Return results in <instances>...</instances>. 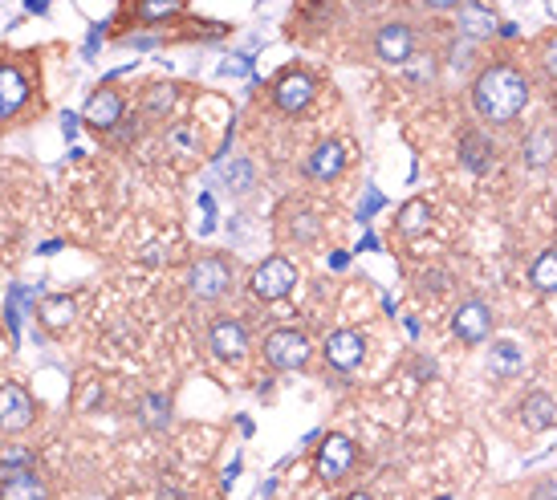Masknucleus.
Masks as SVG:
<instances>
[{
    "mask_svg": "<svg viewBox=\"0 0 557 500\" xmlns=\"http://www.w3.org/2000/svg\"><path fill=\"white\" fill-rule=\"evenodd\" d=\"M529 102V78L509 66V61H497V66L480 70V78L472 82V106L484 122H497V127H505V122H517L521 110Z\"/></svg>",
    "mask_w": 557,
    "mask_h": 500,
    "instance_id": "nucleus-1",
    "label": "nucleus"
},
{
    "mask_svg": "<svg viewBox=\"0 0 557 500\" xmlns=\"http://www.w3.org/2000/svg\"><path fill=\"white\" fill-rule=\"evenodd\" d=\"M293 285H297V269H293L285 257H269V261L257 265L253 277H249V289H253V297H261V301H281Z\"/></svg>",
    "mask_w": 557,
    "mask_h": 500,
    "instance_id": "nucleus-2",
    "label": "nucleus"
},
{
    "mask_svg": "<svg viewBox=\"0 0 557 500\" xmlns=\"http://www.w3.org/2000/svg\"><path fill=\"white\" fill-rule=\"evenodd\" d=\"M265 358L273 370H301L309 362V338L301 330H273L265 338Z\"/></svg>",
    "mask_w": 557,
    "mask_h": 500,
    "instance_id": "nucleus-3",
    "label": "nucleus"
},
{
    "mask_svg": "<svg viewBox=\"0 0 557 500\" xmlns=\"http://www.w3.org/2000/svg\"><path fill=\"white\" fill-rule=\"evenodd\" d=\"M228 285H232V269H228V261H220V257H204V261L192 265L188 289H192L196 301H216V297L228 293Z\"/></svg>",
    "mask_w": 557,
    "mask_h": 500,
    "instance_id": "nucleus-4",
    "label": "nucleus"
},
{
    "mask_svg": "<svg viewBox=\"0 0 557 500\" xmlns=\"http://www.w3.org/2000/svg\"><path fill=\"white\" fill-rule=\"evenodd\" d=\"M33 415H37V407H33V395L25 387H17V383L0 387V431L17 435L33 423Z\"/></svg>",
    "mask_w": 557,
    "mask_h": 500,
    "instance_id": "nucleus-5",
    "label": "nucleus"
},
{
    "mask_svg": "<svg viewBox=\"0 0 557 500\" xmlns=\"http://www.w3.org/2000/svg\"><path fill=\"white\" fill-rule=\"evenodd\" d=\"M314 468H318V476H322L326 484L342 480V476L354 468V444L346 440V435H326V440H322V448H318V460H314Z\"/></svg>",
    "mask_w": 557,
    "mask_h": 500,
    "instance_id": "nucleus-6",
    "label": "nucleus"
},
{
    "mask_svg": "<svg viewBox=\"0 0 557 500\" xmlns=\"http://www.w3.org/2000/svg\"><path fill=\"white\" fill-rule=\"evenodd\" d=\"M208 346H212L216 358L240 362L244 354H249V330H244L236 318H220V322H212V330H208Z\"/></svg>",
    "mask_w": 557,
    "mask_h": 500,
    "instance_id": "nucleus-7",
    "label": "nucleus"
},
{
    "mask_svg": "<svg viewBox=\"0 0 557 500\" xmlns=\"http://www.w3.org/2000/svg\"><path fill=\"white\" fill-rule=\"evenodd\" d=\"M488 330H492V314H488L484 301H464L456 314H452V334H456L460 342H468V346L484 342Z\"/></svg>",
    "mask_w": 557,
    "mask_h": 500,
    "instance_id": "nucleus-8",
    "label": "nucleus"
},
{
    "mask_svg": "<svg viewBox=\"0 0 557 500\" xmlns=\"http://www.w3.org/2000/svg\"><path fill=\"white\" fill-rule=\"evenodd\" d=\"M375 53L387 61V66H403V61L415 53V33L403 21H391L375 33Z\"/></svg>",
    "mask_w": 557,
    "mask_h": 500,
    "instance_id": "nucleus-9",
    "label": "nucleus"
},
{
    "mask_svg": "<svg viewBox=\"0 0 557 500\" xmlns=\"http://www.w3.org/2000/svg\"><path fill=\"white\" fill-rule=\"evenodd\" d=\"M322 354H326V362H330L334 370H354V366L366 358V338H362L358 330H338V334L326 338Z\"/></svg>",
    "mask_w": 557,
    "mask_h": 500,
    "instance_id": "nucleus-10",
    "label": "nucleus"
},
{
    "mask_svg": "<svg viewBox=\"0 0 557 500\" xmlns=\"http://www.w3.org/2000/svg\"><path fill=\"white\" fill-rule=\"evenodd\" d=\"M273 102H277L285 114L305 110L309 102H314V78H309V74H285V78L277 82V90H273Z\"/></svg>",
    "mask_w": 557,
    "mask_h": 500,
    "instance_id": "nucleus-11",
    "label": "nucleus"
},
{
    "mask_svg": "<svg viewBox=\"0 0 557 500\" xmlns=\"http://www.w3.org/2000/svg\"><path fill=\"white\" fill-rule=\"evenodd\" d=\"M82 118L90 122V127H98V131H114L118 122H122V98H118L114 90H98V94L86 102Z\"/></svg>",
    "mask_w": 557,
    "mask_h": 500,
    "instance_id": "nucleus-12",
    "label": "nucleus"
},
{
    "mask_svg": "<svg viewBox=\"0 0 557 500\" xmlns=\"http://www.w3.org/2000/svg\"><path fill=\"white\" fill-rule=\"evenodd\" d=\"M29 98V78L17 66H0V118H13Z\"/></svg>",
    "mask_w": 557,
    "mask_h": 500,
    "instance_id": "nucleus-13",
    "label": "nucleus"
},
{
    "mask_svg": "<svg viewBox=\"0 0 557 500\" xmlns=\"http://www.w3.org/2000/svg\"><path fill=\"white\" fill-rule=\"evenodd\" d=\"M497 25H501L497 13H492L488 5H480V0H468V5H460V33L484 41V37L497 33Z\"/></svg>",
    "mask_w": 557,
    "mask_h": 500,
    "instance_id": "nucleus-14",
    "label": "nucleus"
},
{
    "mask_svg": "<svg viewBox=\"0 0 557 500\" xmlns=\"http://www.w3.org/2000/svg\"><path fill=\"white\" fill-rule=\"evenodd\" d=\"M521 419H525L529 431H549V427L557 423V403H553V395H545V391L525 395V403H521Z\"/></svg>",
    "mask_w": 557,
    "mask_h": 500,
    "instance_id": "nucleus-15",
    "label": "nucleus"
},
{
    "mask_svg": "<svg viewBox=\"0 0 557 500\" xmlns=\"http://www.w3.org/2000/svg\"><path fill=\"white\" fill-rule=\"evenodd\" d=\"M460 163L468 167V171H476V175H484L492 163H497V147H492L484 135H464L460 139Z\"/></svg>",
    "mask_w": 557,
    "mask_h": 500,
    "instance_id": "nucleus-16",
    "label": "nucleus"
},
{
    "mask_svg": "<svg viewBox=\"0 0 557 500\" xmlns=\"http://www.w3.org/2000/svg\"><path fill=\"white\" fill-rule=\"evenodd\" d=\"M0 500H49V492H45L41 476H37L33 468H25V472H13V476H5V488H0Z\"/></svg>",
    "mask_w": 557,
    "mask_h": 500,
    "instance_id": "nucleus-17",
    "label": "nucleus"
},
{
    "mask_svg": "<svg viewBox=\"0 0 557 500\" xmlns=\"http://www.w3.org/2000/svg\"><path fill=\"white\" fill-rule=\"evenodd\" d=\"M342 167H346L342 143H322L314 155H309V175H314V179H338Z\"/></svg>",
    "mask_w": 557,
    "mask_h": 500,
    "instance_id": "nucleus-18",
    "label": "nucleus"
},
{
    "mask_svg": "<svg viewBox=\"0 0 557 500\" xmlns=\"http://www.w3.org/2000/svg\"><path fill=\"white\" fill-rule=\"evenodd\" d=\"M74 318H78L74 297H41V322L49 330H66Z\"/></svg>",
    "mask_w": 557,
    "mask_h": 500,
    "instance_id": "nucleus-19",
    "label": "nucleus"
},
{
    "mask_svg": "<svg viewBox=\"0 0 557 500\" xmlns=\"http://www.w3.org/2000/svg\"><path fill=\"white\" fill-rule=\"evenodd\" d=\"M139 423L147 431H167L171 427V403H167V395H147L143 407H139Z\"/></svg>",
    "mask_w": 557,
    "mask_h": 500,
    "instance_id": "nucleus-20",
    "label": "nucleus"
},
{
    "mask_svg": "<svg viewBox=\"0 0 557 500\" xmlns=\"http://www.w3.org/2000/svg\"><path fill=\"white\" fill-rule=\"evenodd\" d=\"M553 155H557L553 131H533V135L525 139V167H545Z\"/></svg>",
    "mask_w": 557,
    "mask_h": 500,
    "instance_id": "nucleus-21",
    "label": "nucleus"
},
{
    "mask_svg": "<svg viewBox=\"0 0 557 500\" xmlns=\"http://www.w3.org/2000/svg\"><path fill=\"white\" fill-rule=\"evenodd\" d=\"M399 232L403 236H419V232H427V224H431V208L423 204V200H407L403 208H399Z\"/></svg>",
    "mask_w": 557,
    "mask_h": 500,
    "instance_id": "nucleus-22",
    "label": "nucleus"
},
{
    "mask_svg": "<svg viewBox=\"0 0 557 500\" xmlns=\"http://www.w3.org/2000/svg\"><path fill=\"white\" fill-rule=\"evenodd\" d=\"M529 281H533L541 293H557V248H545V253L533 261Z\"/></svg>",
    "mask_w": 557,
    "mask_h": 500,
    "instance_id": "nucleus-23",
    "label": "nucleus"
},
{
    "mask_svg": "<svg viewBox=\"0 0 557 500\" xmlns=\"http://www.w3.org/2000/svg\"><path fill=\"white\" fill-rule=\"evenodd\" d=\"M167 147L175 155H200V131L192 127V122H179V127L167 131Z\"/></svg>",
    "mask_w": 557,
    "mask_h": 500,
    "instance_id": "nucleus-24",
    "label": "nucleus"
},
{
    "mask_svg": "<svg viewBox=\"0 0 557 500\" xmlns=\"http://www.w3.org/2000/svg\"><path fill=\"white\" fill-rule=\"evenodd\" d=\"M179 9H183V0H139V5H135V17H139L143 25H155V21L175 17Z\"/></svg>",
    "mask_w": 557,
    "mask_h": 500,
    "instance_id": "nucleus-25",
    "label": "nucleus"
},
{
    "mask_svg": "<svg viewBox=\"0 0 557 500\" xmlns=\"http://www.w3.org/2000/svg\"><path fill=\"white\" fill-rule=\"evenodd\" d=\"M488 362H492V370H497V374H517L521 370V350L513 342H497V346H492V354H488Z\"/></svg>",
    "mask_w": 557,
    "mask_h": 500,
    "instance_id": "nucleus-26",
    "label": "nucleus"
},
{
    "mask_svg": "<svg viewBox=\"0 0 557 500\" xmlns=\"http://www.w3.org/2000/svg\"><path fill=\"white\" fill-rule=\"evenodd\" d=\"M171 106H175V86H151L147 90V114L151 118H163Z\"/></svg>",
    "mask_w": 557,
    "mask_h": 500,
    "instance_id": "nucleus-27",
    "label": "nucleus"
},
{
    "mask_svg": "<svg viewBox=\"0 0 557 500\" xmlns=\"http://www.w3.org/2000/svg\"><path fill=\"white\" fill-rule=\"evenodd\" d=\"M25 468H33V452L29 448H5V452H0V472H5V476L25 472Z\"/></svg>",
    "mask_w": 557,
    "mask_h": 500,
    "instance_id": "nucleus-28",
    "label": "nucleus"
},
{
    "mask_svg": "<svg viewBox=\"0 0 557 500\" xmlns=\"http://www.w3.org/2000/svg\"><path fill=\"white\" fill-rule=\"evenodd\" d=\"M541 66H545V74H549V78H557V33L541 45Z\"/></svg>",
    "mask_w": 557,
    "mask_h": 500,
    "instance_id": "nucleus-29",
    "label": "nucleus"
},
{
    "mask_svg": "<svg viewBox=\"0 0 557 500\" xmlns=\"http://www.w3.org/2000/svg\"><path fill=\"white\" fill-rule=\"evenodd\" d=\"M244 70H249V61H224L220 66V74H244Z\"/></svg>",
    "mask_w": 557,
    "mask_h": 500,
    "instance_id": "nucleus-30",
    "label": "nucleus"
},
{
    "mask_svg": "<svg viewBox=\"0 0 557 500\" xmlns=\"http://www.w3.org/2000/svg\"><path fill=\"white\" fill-rule=\"evenodd\" d=\"M419 5H427V9H456L460 0H419Z\"/></svg>",
    "mask_w": 557,
    "mask_h": 500,
    "instance_id": "nucleus-31",
    "label": "nucleus"
},
{
    "mask_svg": "<svg viewBox=\"0 0 557 500\" xmlns=\"http://www.w3.org/2000/svg\"><path fill=\"white\" fill-rule=\"evenodd\" d=\"M78 135V118L74 114H66V139H74Z\"/></svg>",
    "mask_w": 557,
    "mask_h": 500,
    "instance_id": "nucleus-32",
    "label": "nucleus"
},
{
    "mask_svg": "<svg viewBox=\"0 0 557 500\" xmlns=\"http://www.w3.org/2000/svg\"><path fill=\"white\" fill-rule=\"evenodd\" d=\"M49 9V0H29V13H45Z\"/></svg>",
    "mask_w": 557,
    "mask_h": 500,
    "instance_id": "nucleus-33",
    "label": "nucleus"
},
{
    "mask_svg": "<svg viewBox=\"0 0 557 500\" xmlns=\"http://www.w3.org/2000/svg\"><path fill=\"white\" fill-rule=\"evenodd\" d=\"M537 500H557V488H553V484H549V488H541V492H537Z\"/></svg>",
    "mask_w": 557,
    "mask_h": 500,
    "instance_id": "nucleus-34",
    "label": "nucleus"
},
{
    "mask_svg": "<svg viewBox=\"0 0 557 500\" xmlns=\"http://www.w3.org/2000/svg\"><path fill=\"white\" fill-rule=\"evenodd\" d=\"M159 500H179V492H175V488H163V492H159Z\"/></svg>",
    "mask_w": 557,
    "mask_h": 500,
    "instance_id": "nucleus-35",
    "label": "nucleus"
},
{
    "mask_svg": "<svg viewBox=\"0 0 557 500\" xmlns=\"http://www.w3.org/2000/svg\"><path fill=\"white\" fill-rule=\"evenodd\" d=\"M346 500H375V496H366V492H354V496H346Z\"/></svg>",
    "mask_w": 557,
    "mask_h": 500,
    "instance_id": "nucleus-36",
    "label": "nucleus"
},
{
    "mask_svg": "<svg viewBox=\"0 0 557 500\" xmlns=\"http://www.w3.org/2000/svg\"><path fill=\"white\" fill-rule=\"evenodd\" d=\"M545 5H549V13H553V17H557V0H545Z\"/></svg>",
    "mask_w": 557,
    "mask_h": 500,
    "instance_id": "nucleus-37",
    "label": "nucleus"
},
{
    "mask_svg": "<svg viewBox=\"0 0 557 500\" xmlns=\"http://www.w3.org/2000/svg\"><path fill=\"white\" fill-rule=\"evenodd\" d=\"M358 5H379V0H358Z\"/></svg>",
    "mask_w": 557,
    "mask_h": 500,
    "instance_id": "nucleus-38",
    "label": "nucleus"
}]
</instances>
